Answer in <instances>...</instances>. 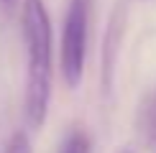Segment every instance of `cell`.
Listing matches in <instances>:
<instances>
[{
  "instance_id": "6da1fadb",
  "label": "cell",
  "mask_w": 156,
  "mask_h": 153,
  "mask_svg": "<svg viewBox=\"0 0 156 153\" xmlns=\"http://www.w3.org/2000/svg\"><path fill=\"white\" fill-rule=\"evenodd\" d=\"M21 33L26 43V92L23 107L28 125L38 130L46 123L51 82H54V36L51 18L44 0H23L21 10Z\"/></svg>"
},
{
  "instance_id": "7a4b0ae2",
  "label": "cell",
  "mask_w": 156,
  "mask_h": 153,
  "mask_svg": "<svg viewBox=\"0 0 156 153\" xmlns=\"http://www.w3.org/2000/svg\"><path fill=\"white\" fill-rule=\"evenodd\" d=\"M90 5L92 0H69L62 28L59 64L62 76L69 89H77L84 79V59H87V31H90Z\"/></svg>"
},
{
  "instance_id": "3957f363",
  "label": "cell",
  "mask_w": 156,
  "mask_h": 153,
  "mask_svg": "<svg viewBox=\"0 0 156 153\" xmlns=\"http://www.w3.org/2000/svg\"><path fill=\"white\" fill-rule=\"evenodd\" d=\"M136 135L144 148L156 145V87L148 89L136 107Z\"/></svg>"
},
{
  "instance_id": "277c9868",
  "label": "cell",
  "mask_w": 156,
  "mask_h": 153,
  "mask_svg": "<svg viewBox=\"0 0 156 153\" xmlns=\"http://www.w3.org/2000/svg\"><path fill=\"white\" fill-rule=\"evenodd\" d=\"M59 153H90V135L82 130V127L69 130V135L64 138Z\"/></svg>"
},
{
  "instance_id": "5b68a950",
  "label": "cell",
  "mask_w": 156,
  "mask_h": 153,
  "mask_svg": "<svg viewBox=\"0 0 156 153\" xmlns=\"http://www.w3.org/2000/svg\"><path fill=\"white\" fill-rule=\"evenodd\" d=\"M3 153H34L31 148V140L26 135V130H16L13 135L8 138V143H5Z\"/></svg>"
},
{
  "instance_id": "8992f818",
  "label": "cell",
  "mask_w": 156,
  "mask_h": 153,
  "mask_svg": "<svg viewBox=\"0 0 156 153\" xmlns=\"http://www.w3.org/2000/svg\"><path fill=\"white\" fill-rule=\"evenodd\" d=\"M3 3H13V0H3Z\"/></svg>"
},
{
  "instance_id": "52a82bcc",
  "label": "cell",
  "mask_w": 156,
  "mask_h": 153,
  "mask_svg": "<svg viewBox=\"0 0 156 153\" xmlns=\"http://www.w3.org/2000/svg\"><path fill=\"white\" fill-rule=\"evenodd\" d=\"M123 153H131V151H123Z\"/></svg>"
}]
</instances>
